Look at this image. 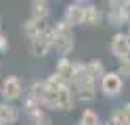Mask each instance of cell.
<instances>
[{"label": "cell", "mask_w": 130, "mask_h": 125, "mask_svg": "<svg viewBox=\"0 0 130 125\" xmlns=\"http://www.w3.org/2000/svg\"><path fill=\"white\" fill-rule=\"evenodd\" d=\"M44 106L46 108H59V111H71L74 106V92H71L69 83L61 81L57 75L48 77L44 81Z\"/></svg>", "instance_id": "6da1fadb"}, {"label": "cell", "mask_w": 130, "mask_h": 125, "mask_svg": "<svg viewBox=\"0 0 130 125\" xmlns=\"http://www.w3.org/2000/svg\"><path fill=\"white\" fill-rule=\"evenodd\" d=\"M51 40H53V48L59 54H63V58H67V54L74 50V31L63 21L51 29Z\"/></svg>", "instance_id": "7a4b0ae2"}, {"label": "cell", "mask_w": 130, "mask_h": 125, "mask_svg": "<svg viewBox=\"0 0 130 125\" xmlns=\"http://www.w3.org/2000/svg\"><path fill=\"white\" fill-rule=\"evenodd\" d=\"M74 86L78 90V96L88 100L94 96V86H96V77L88 71V65H78L76 69V77H74Z\"/></svg>", "instance_id": "3957f363"}, {"label": "cell", "mask_w": 130, "mask_h": 125, "mask_svg": "<svg viewBox=\"0 0 130 125\" xmlns=\"http://www.w3.org/2000/svg\"><path fill=\"white\" fill-rule=\"evenodd\" d=\"M99 88L105 98H118L124 90V77L118 71H107L99 81Z\"/></svg>", "instance_id": "277c9868"}, {"label": "cell", "mask_w": 130, "mask_h": 125, "mask_svg": "<svg viewBox=\"0 0 130 125\" xmlns=\"http://www.w3.org/2000/svg\"><path fill=\"white\" fill-rule=\"evenodd\" d=\"M0 94H2L4 102H15L17 98L23 96V83L17 75H6L2 79V86H0Z\"/></svg>", "instance_id": "5b68a950"}, {"label": "cell", "mask_w": 130, "mask_h": 125, "mask_svg": "<svg viewBox=\"0 0 130 125\" xmlns=\"http://www.w3.org/2000/svg\"><path fill=\"white\" fill-rule=\"evenodd\" d=\"M109 50L111 54L118 58H124V56H130V33H124V31H118L116 36L111 38V44H109Z\"/></svg>", "instance_id": "8992f818"}, {"label": "cell", "mask_w": 130, "mask_h": 125, "mask_svg": "<svg viewBox=\"0 0 130 125\" xmlns=\"http://www.w3.org/2000/svg\"><path fill=\"white\" fill-rule=\"evenodd\" d=\"M53 48V40H51V31H42L36 38L29 40V50L34 56H46L48 50Z\"/></svg>", "instance_id": "52a82bcc"}, {"label": "cell", "mask_w": 130, "mask_h": 125, "mask_svg": "<svg viewBox=\"0 0 130 125\" xmlns=\"http://www.w3.org/2000/svg\"><path fill=\"white\" fill-rule=\"evenodd\" d=\"M84 11L86 6L84 4H67V8H65L63 13V23L69 25V27H76V25H84Z\"/></svg>", "instance_id": "ba28073f"}, {"label": "cell", "mask_w": 130, "mask_h": 125, "mask_svg": "<svg viewBox=\"0 0 130 125\" xmlns=\"http://www.w3.org/2000/svg\"><path fill=\"white\" fill-rule=\"evenodd\" d=\"M76 69H78V65H74L69 58H61V61L57 63V67H55V75L61 81L69 83V81H74V77H76Z\"/></svg>", "instance_id": "9c48e42d"}, {"label": "cell", "mask_w": 130, "mask_h": 125, "mask_svg": "<svg viewBox=\"0 0 130 125\" xmlns=\"http://www.w3.org/2000/svg\"><path fill=\"white\" fill-rule=\"evenodd\" d=\"M19 121V108L11 102H0V125H13Z\"/></svg>", "instance_id": "30bf717a"}, {"label": "cell", "mask_w": 130, "mask_h": 125, "mask_svg": "<svg viewBox=\"0 0 130 125\" xmlns=\"http://www.w3.org/2000/svg\"><path fill=\"white\" fill-rule=\"evenodd\" d=\"M111 125H130V102L122 104L111 113Z\"/></svg>", "instance_id": "8fae6325"}, {"label": "cell", "mask_w": 130, "mask_h": 125, "mask_svg": "<svg viewBox=\"0 0 130 125\" xmlns=\"http://www.w3.org/2000/svg\"><path fill=\"white\" fill-rule=\"evenodd\" d=\"M103 21V13L99 11L96 6H86V11H84V25H90V27H96V25H101Z\"/></svg>", "instance_id": "7c38bea8"}, {"label": "cell", "mask_w": 130, "mask_h": 125, "mask_svg": "<svg viewBox=\"0 0 130 125\" xmlns=\"http://www.w3.org/2000/svg\"><path fill=\"white\" fill-rule=\"evenodd\" d=\"M78 123L80 125H101V117H99L96 111H92V108H84Z\"/></svg>", "instance_id": "4fadbf2b"}, {"label": "cell", "mask_w": 130, "mask_h": 125, "mask_svg": "<svg viewBox=\"0 0 130 125\" xmlns=\"http://www.w3.org/2000/svg\"><path fill=\"white\" fill-rule=\"evenodd\" d=\"M31 6H34V19L44 21L46 15H48V4H46V2H34Z\"/></svg>", "instance_id": "5bb4252c"}, {"label": "cell", "mask_w": 130, "mask_h": 125, "mask_svg": "<svg viewBox=\"0 0 130 125\" xmlns=\"http://www.w3.org/2000/svg\"><path fill=\"white\" fill-rule=\"evenodd\" d=\"M122 77H130V56H124L118 61V69H116Z\"/></svg>", "instance_id": "9a60e30c"}, {"label": "cell", "mask_w": 130, "mask_h": 125, "mask_svg": "<svg viewBox=\"0 0 130 125\" xmlns=\"http://www.w3.org/2000/svg\"><path fill=\"white\" fill-rule=\"evenodd\" d=\"M4 50H9V40L0 33V52H4Z\"/></svg>", "instance_id": "2e32d148"}, {"label": "cell", "mask_w": 130, "mask_h": 125, "mask_svg": "<svg viewBox=\"0 0 130 125\" xmlns=\"http://www.w3.org/2000/svg\"><path fill=\"white\" fill-rule=\"evenodd\" d=\"M34 125H51V119H48L46 115H42V117H38V119H36Z\"/></svg>", "instance_id": "e0dca14e"}, {"label": "cell", "mask_w": 130, "mask_h": 125, "mask_svg": "<svg viewBox=\"0 0 130 125\" xmlns=\"http://www.w3.org/2000/svg\"><path fill=\"white\" fill-rule=\"evenodd\" d=\"M76 125H80V123H76Z\"/></svg>", "instance_id": "ac0fdd59"}]
</instances>
